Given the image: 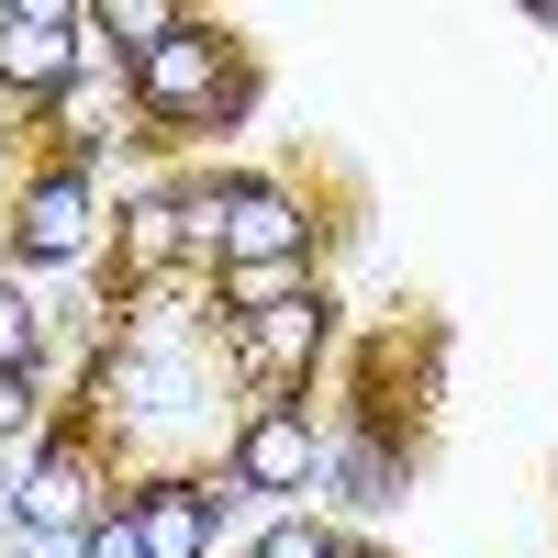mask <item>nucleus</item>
<instances>
[{
  "mask_svg": "<svg viewBox=\"0 0 558 558\" xmlns=\"http://www.w3.org/2000/svg\"><path fill=\"white\" fill-rule=\"evenodd\" d=\"M213 89H223V45L213 34H168L146 57V101L157 112H213Z\"/></svg>",
  "mask_w": 558,
  "mask_h": 558,
  "instance_id": "obj_3",
  "label": "nucleus"
},
{
  "mask_svg": "<svg viewBox=\"0 0 558 558\" xmlns=\"http://www.w3.org/2000/svg\"><path fill=\"white\" fill-rule=\"evenodd\" d=\"M78 34L89 12H57V0H23V12H0V68H12L23 89H57L78 68Z\"/></svg>",
  "mask_w": 558,
  "mask_h": 558,
  "instance_id": "obj_2",
  "label": "nucleus"
},
{
  "mask_svg": "<svg viewBox=\"0 0 558 558\" xmlns=\"http://www.w3.org/2000/svg\"><path fill=\"white\" fill-rule=\"evenodd\" d=\"M235 302L279 313V302H291V257H268V268H235Z\"/></svg>",
  "mask_w": 558,
  "mask_h": 558,
  "instance_id": "obj_11",
  "label": "nucleus"
},
{
  "mask_svg": "<svg viewBox=\"0 0 558 558\" xmlns=\"http://www.w3.org/2000/svg\"><path fill=\"white\" fill-rule=\"evenodd\" d=\"M257 558H336V536H324V525H268Z\"/></svg>",
  "mask_w": 558,
  "mask_h": 558,
  "instance_id": "obj_12",
  "label": "nucleus"
},
{
  "mask_svg": "<svg viewBox=\"0 0 558 558\" xmlns=\"http://www.w3.org/2000/svg\"><path fill=\"white\" fill-rule=\"evenodd\" d=\"M191 223H202V235H223V257H235V268H268V257L302 246V213L279 202V191H213Z\"/></svg>",
  "mask_w": 558,
  "mask_h": 558,
  "instance_id": "obj_1",
  "label": "nucleus"
},
{
  "mask_svg": "<svg viewBox=\"0 0 558 558\" xmlns=\"http://www.w3.org/2000/svg\"><path fill=\"white\" fill-rule=\"evenodd\" d=\"M146 547H157V558H202V502H191V492H157V502H146Z\"/></svg>",
  "mask_w": 558,
  "mask_h": 558,
  "instance_id": "obj_8",
  "label": "nucleus"
},
{
  "mask_svg": "<svg viewBox=\"0 0 558 558\" xmlns=\"http://www.w3.org/2000/svg\"><path fill=\"white\" fill-rule=\"evenodd\" d=\"M547 34H558V0H547Z\"/></svg>",
  "mask_w": 558,
  "mask_h": 558,
  "instance_id": "obj_15",
  "label": "nucleus"
},
{
  "mask_svg": "<svg viewBox=\"0 0 558 558\" xmlns=\"http://www.w3.org/2000/svg\"><path fill=\"white\" fill-rule=\"evenodd\" d=\"M235 470H246L257 492L313 481V425H302V413H257V425H246V447H235Z\"/></svg>",
  "mask_w": 558,
  "mask_h": 558,
  "instance_id": "obj_4",
  "label": "nucleus"
},
{
  "mask_svg": "<svg viewBox=\"0 0 558 558\" xmlns=\"http://www.w3.org/2000/svg\"><path fill=\"white\" fill-rule=\"evenodd\" d=\"M23 525H78V470H57V458H45V470H23Z\"/></svg>",
  "mask_w": 558,
  "mask_h": 558,
  "instance_id": "obj_7",
  "label": "nucleus"
},
{
  "mask_svg": "<svg viewBox=\"0 0 558 558\" xmlns=\"http://www.w3.org/2000/svg\"><path fill=\"white\" fill-rule=\"evenodd\" d=\"M101 34H123L134 57H157V45H168V34H191V23H179L168 0H112V12H101Z\"/></svg>",
  "mask_w": 558,
  "mask_h": 558,
  "instance_id": "obj_9",
  "label": "nucleus"
},
{
  "mask_svg": "<svg viewBox=\"0 0 558 558\" xmlns=\"http://www.w3.org/2000/svg\"><path fill=\"white\" fill-rule=\"evenodd\" d=\"M179 223H191V213H168V202H146V213H134V257H168V246H179Z\"/></svg>",
  "mask_w": 558,
  "mask_h": 558,
  "instance_id": "obj_13",
  "label": "nucleus"
},
{
  "mask_svg": "<svg viewBox=\"0 0 558 558\" xmlns=\"http://www.w3.org/2000/svg\"><path fill=\"white\" fill-rule=\"evenodd\" d=\"M313 336H324V313H313V302H279V313L246 324V357H257V368H302Z\"/></svg>",
  "mask_w": 558,
  "mask_h": 558,
  "instance_id": "obj_6",
  "label": "nucleus"
},
{
  "mask_svg": "<svg viewBox=\"0 0 558 558\" xmlns=\"http://www.w3.org/2000/svg\"><path fill=\"white\" fill-rule=\"evenodd\" d=\"M78 558H157L146 547V514H101V525L78 536Z\"/></svg>",
  "mask_w": 558,
  "mask_h": 558,
  "instance_id": "obj_10",
  "label": "nucleus"
},
{
  "mask_svg": "<svg viewBox=\"0 0 558 558\" xmlns=\"http://www.w3.org/2000/svg\"><path fill=\"white\" fill-rule=\"evenodd\" d=\"M78 246H89V191L78 179H45L23 202V257H78Z\"/></svg>",
  "mask_w": 558,
  "mask_h": 558,
  "instance_id": "obj_5",
  "label": "nucleus"
},
{
  "mask_svg": "<svg viewBox=\"0 0 558 558\" xmlns=\"http://www.w3.org/2000/svg\"><path fill=\"white\" fill-rule=\"evenodd\" d=\"M347 481H357V502H391V458H368V447H357V458H347Z\"/></svg>",
  "mask_w": 558,
  "mask_h": 558,
  "instance_id": "obj_14",
  "label": "nucleus"
}]
</instances>
